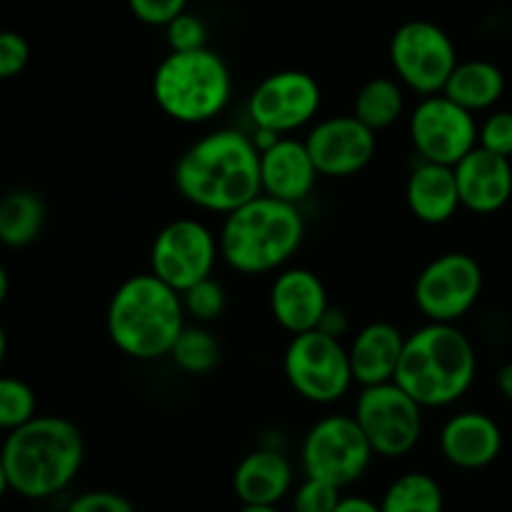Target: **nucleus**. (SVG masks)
Returning a JSON list of instances; mask_svg holds the SVG:
<instances>
[{
	"label": "nucleus",
	"instance_id": "obj_5",
	"mask_svg": "<svg viewBox=\"0 0 512 512\" xmlns=\"http://www.w3.org/2000/svg\"><path fill=\"white\" fill-rule=\"evenodd\" d=\"M303 238L305 220L298 205L260 193L225 215L218 248L233 270L260 275L283 268L298 253Z\"/></svg>",
	"mask_w": 512,
	"mask_h": 512
},
{
	"label": "nucleus",
	"instance_id": "obj_34",
	"mask_svg": "<svg viewBox=\"0 0 512 512\" xmlns=\"http://www.w3.org/2000/svg\"><path fill=\"white\" fill-rule=\"evenodd\" d=\"M188 0H128V8L140 23L145 25H168L185 10Z\"/></svg>",
	"mask_w": 512,
	"mask_h": 512
},
{
	"label": "nucleus",
	"instance_id": "obj_7",
	"mask_svg": "<svg viewBox=\"0 0 512 512\" xmlns=\"http://www.w3.org/2000/svg\"><path fill=\"white\" fill-rule=\"evenodd\" d=\"M283 370L290 388L318 405L338 403L353 383L348 350L340 338L320 328L293 335L285 350Z\"/></svg>",
	"mask_w": 512,
	"mask_h": 512
},
{
	"label": "nucleus",
	"instance_id": "obj_36",
	"mask_svg": "<svg viewBox=\"0 0 512 512\" xmlns=\"http://www.w3.org/2000/svg\"><path fill=\"white\" fill-rule=\"evenodd\" d=\"M335 512H383V510H380V503H375V500L363 498V495H348V498H340Z\"/></svg>",
	"mask_w": 512,
	"mask_h": 512
},
{
	"label": "nucleus",
	"instance_id": "obj_8",
	"mask_svg": "<svg viewBox=\"0 0 512 512\" xmlns=\"http://www.w3.org/2000/svg\"><path fill=\"white\" fill-rule=\"evenodd\" d=\"M355 420L380 458H403L423 435V405L395 380L363 388L355 403Z\"/></svg>",
	"mask_w": 512,
	"mask_h": 512
},
{
	"label": "nucleus",
	"instance_id": "obj_39",
	"mask_svg": "<svg viewBox=\"0 0 512 512\" xmlns=\"http://www.w3.org/2000/svg\"><path fill=\"white\" fill-rule=\"evenodd\" d=\"M8 290H10V280H8V270L3 268V263H0V305L5 303V298H8Z\"/></svg>",
	"mask_w": 512,
	"mask_h": 512
},
{
	"label": "nucleus",
	"instance_id": "obj_40",
	"mask_svg": "<svg viewBox=\"0 0 512 512\" xmlns=\"http://www.w3.org/2000/svg\"><path fill=\"white\" fill-rule=\"evenodd\" d=\"M5 355H8V335H5L3 325H0V370H3Z\"/></svg>",
	"mask_w": 512,
	"mask_h": 512
},
{
	"label": "nucleus",
	"instance_id": "obj_11",
	"mask_svg": "<svg viewBox=\"0 0 512 512\" xmlns=\"http://www.w3.org/2000/svg\"><path fill=\"white\" fill-rule=\"evenodd\" d=\"M218 238L200 220L183 218L165 225L150 248V273L170 288L185 293L210 278L218 260Z\"/></svg>",
	"mask_w": 512,
	"mask_h": 512
},
{
	"label": "nucleus",
	"instance_id": "obj_3",
	"mask_svg": "<svg viewBox=\"0 0 512 512\" xmlns=\"http://www.w3.org/2000/svg\"><path fill=\"white\" fill-rule=\"evenodd\" d=\"M478 355L453 323H428L405 338L395 383L423 408H445L470 390Z\"/></svg>",
	"mask_w": 512,
	"mask_h": 512
},
{
	"label": "nucleus",
	"instance_id": "obj_12",
	"mask_svg": "<svg viewBox=\"0 0 512 512\" xmlns=\"http://www.w3.org/2000/svg\"><path fill=\"white\" fill-rule=\"evenodd\" d=\"M483 293V268L468 253H445L415 280V305L430 323H455Z\"/></svg>",
	"mask_w": 512,
	"mask_h": 512
},
{
	"label": "nucleus",
	"instance_id": "obj_13",
	"mask_svg": "<svg viewBox=\"0 0 512 512\" xmlns=\"http://www.w3.org/2000/svg\"><path fill=\"white\" fill-rule=\"evenodd\" d=\"M410 140L428 163L458 165L478 145L475 113L448 95H425L410 115Z\"/></svg>",
	"mask_w": 512,
	"mask_h": 512
},
{
	"label": "nucleus",
	"instance_id": "obj_17",
	"mask_svg": "<svg viewBox=\"0 0 512 512\" xmlns=\"http://www.w3.org/2000/svg\"><path fill=\"white\" fill-rule=\"evenodd\" d=\"M453 170L463 208L490 215L508 205L512 195L510 158L475 145L458 165H453Z\"/></svg>",
	"mask_w": 512,
	"mask_h": 512
},
{
	"label": "nucleus",
	"instance_id": "obj_35",
	"mask_svg": "<svg viewBox=\"0 0 512 512\" xmlns=\"http://www.w3.org/2000/svg\"><path fill=\"white\" fill-rule=\"evenodd\" d=\"M68 512H135V505L113 490H88L68 505Z\"/></svg>",
	"mask_w": 512,
	"mask_h": 512
},
{
	"label": "nucleus",
	"instance_id": "obj_41",
	"mask_svg": "<svg viewBox=\"0 0 512 512\" xmlns=\"http://www.w3.org/2000/svg\"><path fill=\"white\" fill-rule=\"evenodd\" d=\"M238 512H280L275 505H243Z\"/></svg>",
	"mask_w": 512,
	"mask_h": 512
},
{
	"label": "nucleus",
	"instance_id": "obj_9",
	"mask_svg": "<svg viewBox=\"0 0 512 512\" xmlns=\"http://www.w3.org/2000/svg\"><path fill=\"white\" fill-rule=\"evenodd\" d=\"M373 455L355 415H328L318 420L303 440L305 475L340 490L363 478Z\"/></svg>",
	"mask_w": 512,
	"mask_h": 512
},
{
	"label": "nucleus",
	"instance_id": "obj_38",
	"mask_svg": "<svg viewBox=\"0 0 512 512\" xmlns=\"http://www.w3.org/2000/svg\"><path fill=\"white\" fill-rule=\"evenodd\" d=\"M498 390H500V393H503L505 400H510V403H512V363L500 365V370H498Z\"/></svg>",
	"mask_w": 512,
	"mask_h": 512
},
{
	"label": "nucleus",
	"instance_id": "obj_33",
	"mask_svg": "<svg viewBox=\"0 0 512 512\" xmlns=\"http://www.w3.org/2000/svg\"><path fill=\"white\" fill-rule=\"evenodd\" d=\"M30 60V45L15 30H0V80L18 78Z\"/></svg>",
	"mask_w": 512,
	"mask_h": 512
},
{
	"label": "nucleus",
	"instance_id": "obj_6",
	"mask_svg": "<svg viewBox=\"0 0 512 512\" xmlns=\"http://www.w3.org/2000/svg\"><path fill=\"white\" fill-rule=\"evenodd\" d=\"M233 80L225 60L208 48L170 50L153 78L158 108L178 123H208L223 113Z\"/></svg>",
	"mask_w": 512,
	"mask_h": 512
},
{
	"label": "nucleus",
	"instance_id": "obj_30",
	"mask_svg": "<svg viewBox=\"0 0 512 512\" xmlns=\"http://www.w3.org/2000/svg\"><path fill=\"white\" fill-rule=\"evenodd\" d=\"M340 498H343L340 488L305 475V480L293 495V512H335Z\"/></svg>",
	"mask_w": 512,
	"mask_h": 512
},
{
	"label": "nucleus",
	"instance_id": "obj_32",
	"mask_svg": "<svg viewBox=\"0 0 512 512\" xmlns=\"http://www.w3.org/2000/svg\"><path fill=\"white\" fill-rule=\"evenodd\" d=\"M478 145L503 158H512V110H498L485 118L478 128Z\"/></svg>",
	"mask_w": 512,
	"mask_h": 512
},
{
	"label": "nucleus",
	"instance_id": "obj_22",
	"mask_svg": "<svg viewBox=\"0 0 512 512\" xmlns=\"http://www.w3.org/2000/svg\"><path fill=\"white\" fill-rule=\"evenodd\" d=\"M405 200H408L410 213L423 223H448L460 208L458 180H455L453 165L423 160L410 173L408 185H405Z\"/></svg>",
	"mask_w": 512,
	"mask_h": 512
},
{
	"label": "nucleus",
	"instance_id": "obj_26",
	"mask_svg": "<svg viewBox=\"0 0 512 512\" xmlns=\"http://www.w3.org/2000/svg\"><path fill=\"white\" fill-rule=\"evenodd\" d=\"M405 95L398 80L373 78L355 95V118L363 120L370 130H385L403 115Z\"/></svg>",
	"mask_w": 512,
	"mask_h": 512
},
{
	"label": "nucleus",
	"instance_id": "obj_16",
	"mask_svg": "<svg viewBox=\"0 0 512 512\" xmlns=\"http://www.w3.org/2000/svg\"><path fill=\"white\" fill-rule=\"evenodd\" d=\"M328 293L313 270L290 268L273 280L270 288V313L275 323L288 333H308L320 328L328 313Z\"/></svg>",
	"mask_w": 512,
	"mask_h": 512
},
{
	"label": "nucleus",
	"instance_id": "obj_42",
	"mask_svg": "<svg viewBox=\"0 0 512 512\" xmlns=\"http://www.w3.org/2000/svg\"><path fill=\"white\" fill-rule=\"evenodd\" d=\"M10 485H8V475H5V468H3V460H0V500H3V495L8 493Z\"/></svg>",
	"mask_w": 512,
	"mask_h": 512
},
{
	"label": "nucleus",
	"instance_id": "obj_2",
	"mask_svg": "<svg viewBox=\"0 0 512 512\" xmlns=\"http://www.w3.org/2000/svg\"><path fill=\"white\" fill-rule=\"evenodd\" d=\"M8 485L28 500H45L63 493L85 460L80 430L58 415H35L10 430L0 450Z\"/></svg>",
	"mask_w": 512,
	"mask_h": 512
},
{
	"label": "nucleus",
	"instance_id": "obj_18",
	"mask_svg": "<svg viewBox=\"0 0 512 512\" xmlns=\"http://www.w3.org/2000/svg\"><path fill=\"white\" fill-rule=\"evenodd\" d=\"M318 175L305 140L280 135L275 143L260 150V185L270 198L300 205L313 193Z\"/></svg>",
	"mask_w": 512,
	"mask_h": 512
},
{
	"label": "nucleus",
	"instance_id": "obj_15",
	"mask_svg": "<svg viewBox=\"0 0 512 512\" xmlns=\"http://www.w3.org/2000/svg\"><path fill=\"white\" fill-rule=\"evenodd\" d=\"M305 145L320 175L348 178L373 160L378 140L375 130H370L355 115H335L320 120L305 138Z\"/></svg>",
	"mask_w": 512,
	"mask_h": 512
},
{
	"label": "nucleus",
	"instance_id": "obj_10",
	"mask_svg": "<svg viewBox=\"0 0 512 512\" xmlns=\"http://www.w3.org/2000/svg\"><path fill=\"white\" fill-rule=\"evenodd\" d=\"M390 63L400 83L425 98L443 93L450 73L458 65V53L440 25L430 20H410L400 25L390 40Z\"/></svg>",
	"mask_w": 512,
	"mask_h": 512
},
{
	"label": "nucleus",
	"instance_id": "obj_19",
	"mask_svg": "<svg viewBox=\"0 0 512 512\" xmlns=\"http://www.w3.org/2000/svg\"><path fill=\"white\" fill-rule=\"evenodd\" d=\"M440 450L445 460L460 470H483L498 460L503 450V433L490 415L465 410L453 415L440 433Z\"/></svg>",
	"mask_w": 512,
	"mask_h": 512
},
{
	"label": "nucleus",
	"instance_id": "obj_14",
	"mask_svg": "<svg viewBox=\"0 0 512 512\" xmlns=\"http://www.w3.org/2000/svg\"><path fill=\"white\" fill-rule=\"evenodd\" d=\"M320 85L305 70H280L255 85L248 100V115L255 130L273 135L303 128L320 110Z\"/></svg>",
	"mask_w": 512,
	"mask_h": 512
},
{
	"label": "nucleus",
	"instance_id": "obj_31",
	"mask_svg": "<svg viewBox=\"0 0 512 512\" xmlns=\"http://www.w3.org/2000/svg\"><path fill=\"white\" fill-rule=\"evenodd\" d=\"M165 33H168L170 50H178V53H183V50L205 48V40H208L205 23L198 15L188 13V10H183L178 18L170 20V23L165 25Z\"/></svg>",
	"mask_w": 512,
	"mask_h": 512
},
{
	"label": "nucleus",
	"instance_id": "obj_23",
	"mask_svg": "<svg viewBox=\"0 0 512 512\" xmlns=\"http://www.w3.org/2000/svg\"><path fill=\"white\" fill-rule=\"evenodd\" d=\"M503 90L505 75L498 65L488 63V60H465V63L455 65L443 95H448L470 113H478V110L493 108L503 98Z\"/></svg>",
	"mask_w": 512,
	"mask_h": 512
},
{
	"label": "nucleus",
	"instance_id": "obj_24",
	"mask_svg": "<svg viewBox=\"0 0 512 512\" xmlns=\"http://www.w3.org/2000/svg\"><path fill=\"white\" fill-rule=\"evenodd\" d=\"M43 198L33 190H10L0 198V243L8 248H25L33 243L45 225Z\"/></svg>",
	"mask_w": 512,
	"mask_h": 512
},
{
	"label": "nucleus",
	"instance_id": "obj_27",
	"mask_svg": "<svg viewBox=\"0 0 512 512\" xmlns=\"http://www.w3.org/2000/svg\"><path fill=\"white\" fill-rule=\"evenodd\" d=\"M170 358L178 365L183 373L190 375H205L218 365L220 360V345L215 335L205 328H188L185 325L183 333L175 340Z\"/></svg>",
	"mask_w": 512,
	"mask_h": 512
},
{
	"label": "nucleus",
	"instance_id": "obj_28",
	"mask_svg": "<svg viewBox=\"0 0 512 512\" xmlns=\"http://www.w3.org/2000/svg\"><path fill=\"white\" fill-rule=\"evenodd\" d=\"M35 400L33 388L25 380L0 375V430H15L35 418Z\"/></svg>",
	"mask_w": 512,
	"mask_h": 512
},
{
	"label": "nucleus",
	"instance_id": "obj_29",
	"mask_svg": "<svg viewBox=\"0 0 512 512\" xmlns=\"http://www.w3.org/2000/svg\"><path fill=\"white\" fill-rule=\"evenodd\" d=\"M180 298H183L185 315L195 318L198 323H210V320L220 318L225 310V290L213 278L195 283L193 288L180 293Z\"/></svg>",
	"mask_w": 512,
	"mask_h": 512
},
{
	"label": "nucleus",
	"instance_id": "obj_21",
	"mask_svg": "<svg viewBox=\"0 0 512 512\" xmlns=\"http://www.w3.org/2000/svg\"><path fill=\"white\" fill-rule=\"evenodd\" d=\"M293 485V468L283 453L258 448L233 473V493L243 505H278Z\"/></svg>",
	"mask_w": 512,
	"mask_h": 512
},
{
	"label": "nucleus",
	"instance_id": "obj_1",
	"mask_svg": "<svg viewBox=\"0 0 512 512\" xmlns=\"http://www.w3.org/2000/svg\"><path fill=\"white\" fill-rule=\"evenodd\" d=\"M175 185L188 203L233 213L263 193L260 148L240 130H215L195 140L175 165Z\"/></svg>",
	"mask_w": 512,
	"mask_h": 512
},
{
	"label": "nucleus",
	"instance_id": "obj_25",
	"mask_svg": "<svg viewBox=\"0 0 512 512\" xmlns=\"http://www.w3.org/2000/svg\"><path fill=\"white\" fill-rule=\"evenodd\" d=\"M383 512H443L445 495L428 473H405L390 483L380 500Z\"/></svg>",
	"mask_w": 512,
	"mask_h": 512
},
{
	"label": "nucleus",
	"instance_id": "obj_20",
	"mask_svg": "<svg viewBox=\"0 0 512 512\" xmlns=\"http://www.w3.org/2000/svg\"><path fill=\"white\" fill-rule=\"evenodd\" d=\"M403 348L405 335L393 323L365 325L348 348L355 383L368 388L395 380Z\"/></svg>",
	"mask_w": 512,
	"mask_h": 512
},
{
	"label": "nucleus",
	"instance_id": "obj_4",
	"mask_svg": "<svg viewBox=\"0 0 512 512\" xmlns=\"http://www.w3.org/2000/svg\"><path fill=\"white\" fill-rule=\"evenodd\" d=\"M105 325L115 348L128 358H165L185 328L183 298L158 275H133L110 298Z\"/></svg>",
	"mask_w": 512,
	"mask_h": 512
},
{
	"label": "nucleus",
	"instance_id": "obj_37",
	"mask_svg": "<svg viewBox=\"0 0 512 512\" xmlns=\"http://www.w3.org/2000/svg\"><path fill=\"white\" fill-rule=\"evenodd\" d=\"M320 330H325V333L335 335V338H340V335L348 330V320H345V315L340 313V310H333L328 308V313H325L323 323H320Z\"/></svg>",
	"mask_w": 512,
	"mask_h": 512
}]
</instances>
